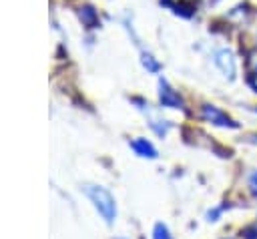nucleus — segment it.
<instances>
[{"label": "nucleus", "mask_w": 257, "mask_h": 239, "mask_svg": "<svg viewBox=\"0 0 257 239\" xmlns=\"http://www.w3.org/2000/svg\"><path fill=\"white\" fill-rule=\"evenodd\" d=\"M84 195L90 199V203L94 205V209L98 211V215L104 219V223H112L116 217V203L114 197L100 185H84Z\"/></svg>", "instance_id": "1"}, {"label": "nucleus", "mask_w": 257, "mask_h": 239, "mask_svg": "<svg viewBox=\"0 0 257 239\" xmlns=\"http://www.w3.org/2000/svg\"><path fill=\"white\" fill-rule=\"evenodd\" d=\"M211 60H213V66L219 70V74L227 80V82H233L237 78V56L233 52L231 46H219L211 52Z\"/></svg>", "instance_id": "2"}, {"label": "nucleus", "mask_w": 257, "mask_h": 239, "mask_svg": "<svg viewBox=\"0 0 257 239\" xmlns=\"http://www.w3.org/2000/svg\"><path fill=\"white\" fill-rule=\"evenodd\" d=\"M201 116L215 125V127H221V129H239V123H235L223 108L215 106V104H203L201 106Z\"/></svg>", "instance_id": "3"}, {"label": "nucleus", "mask_w": 257, "mask_h": 239, "mask_svg": "<svg viewBox=\"0 0 257 239\" xmlns=\"http://www.w3.org/2000/svg\"><path fill=\"white\" fill-rule=\"evenodd\" d=\"M159 102H161V106H167V108H185L183 98L169 84L167 78H159Z\"/></svg>", "instance_id": "4"}, {"label": "nucleus", "mask_w": 257, "mask_h": 239, "mask_svg": "<svg viewBox=\"0 0 257 239\" xmlns=\"http://www.w3.org/2000/svg\"><path fill=\"white\" fill-rule=\"evenodd\" d=\"M135 102L139 104V108H141L145 114H149V127H151L159 137H165V135L169 133V123H167L165 118H161L157 112H153L149 102H147V104H145L143 100H135Z\"/></svg>", "instance_id": "5"}, {"label": "nucleus", "mask_w": 257, "mask_h": 239, "mask_svg": "<svg viewBox=\"0 0 257 239\" xmlns=\"http://www.w3.org/2000/svg\"><path fill=\"white\" fill-rule=\"evenodd\" d=\"M131 149H133L139 157H145V159H157V157H159V155H157V149L153 147V143H149V141L143 139V137L131 141Z\"/></svg>", "instance_id": "6"}, {"label": "nucleus", "mask_w": 257, "mask_h": 239, "mask_svg": "<svg viewBox=\"0 0 257 239\" xmlns=\"http://www.w3.org/2000/svg\"><path fill=\"white\" fill-rule=\"evenodd\" d=\"M141 64L147 68V72H153V74L161 70V62H159L151 52H147V50L141 52Z\"/></svg>", "instance_id": "7"}, {"label": "nucleus", "mask_w": 257, "mask_h": 239, "mask_svg": "<svg viewBox=\"0 0 257 239\" xmlns=\"http://www.w3.org/2000/svg\"><path fill=\"white\" fill-rule=\"evenodd\" d=\"M80 18L88 28H94L98 24V14H96V10L92 6H82L80 8Z\"/></svg>", "instance_id": "8"}, {"label": "nucleus", "mask_w": 257, "mask_h": 239, "mask_svg": "<svg viewBox=\"0 0 257 239\" xmlns=\"http://www.w3.org/2000/svg\"><path fill=\"white\" fill-rule=\"evenodd\" d=\"M153 239H173V235L165 223H157L153 229Z\"/></svg>", "instance_id": "9"}, {"label": "nucleus", "mask_w": 257, "mask_h": 239, "mask_svg": "<svg viewBox=\"0 0 257 239\" xmlns=\"http://www.w3.org/2000/svg\"><path fill=\"white\" fill-rule=\"evenodd\" d=\"M249 191L253 193V197H257V171L251 173V177H249Z\"/></svg>", "instance_id": "10"}, {"label": "nucleus", "mask_w": 257, "mask_h": 239, "mask_svg": "<svg viewBox=\"0 0 257 239\" xmlns=\"http://www.w3.org/2000/svg\"><path fill=\"white\" fill-rule=\"evenodd\" d=\"M243 233L247 235V239H257V227H249V229H245Z\"/></svg>", "instance_id": "11"}, {"label": "nucleus", "mask_w": 257, "mask_h": 239, "mask_svg": "<svg viewBox=\"0 0 257 239\" xmlns=\"http://www.w3.org/2000/svg\"><path fill=\"white\" fill-rule=\"evenodd\" d=\"M249 82H251V86H253V90L257 92V66H255V70H253V74H251V78H249Z\"/></svg>", "instance_id": "12"}, {"label": "nucleus", "mask_w": 257, "mask_h": 239, "mask_svg": "<svg viewBox=\"0 0 257 239\" xmlns=\"http://www.w3.org/2000/svg\"><path fill=\"white\" fill-rule=\"evenodd\" d=\"M255 112H257V106H255Z\"/></svg>", "instance_id": "13"}]
</instances>
